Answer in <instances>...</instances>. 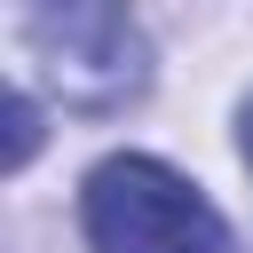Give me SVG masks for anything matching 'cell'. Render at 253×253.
<instances>
[{"label":"cell","mask_w":253,"mask_h":253,"mask_svg":"<svg viewBox=\"0 0 253 253\" xmlns=\"http://www.w3.org/2000/svg\"><path fill=\"white\" fill-rule=\"evenodd\" d=\"M237 150H245V166H253V95H245V111H237Z\"/></svg>","instance_id":"cell-4"},{"label":"cell","mask_w":253,"mask_h":253,"mask_svg":"<svg viewBox=\"0 0 253 253\" xmlns=\"http://www.w3.org/2000/svg\"><path fill=\"white\" fill-rule=\"evenodd\" d=\"M32 142H40V103L16 87V95H8V166H24V158H32Z\"/></svg>","instance_id":"cell-3"},{"label":"cell","mask_w":253,"mask_h":253,"mask_svg":"<svg viewBox=\"0 0 253 253\" xmlns=\"http://www.w3.org/2000/svg\"><path fill=\"white\" fill-rule=\"evenodd\" d=\"M79 229L95 253H229L213 198L150 150H111L79 182Z\"/></svg>","instance_id":"cell-1"},{"label":"cell","mask_w":253,"mask_h":253,"mask_svg":"<svg viewBox=\"0 0 253 253\" xmlns=\"http://www.w3.org/2000/svg\"><path fill=\"white\" fill-rule=\"evenodd\" d=\"M24 55L63 111H126L150 87V40L126 8L63 0L24 16Z\"/></svg>","instance_id":"cell-2"}]
</instances>
